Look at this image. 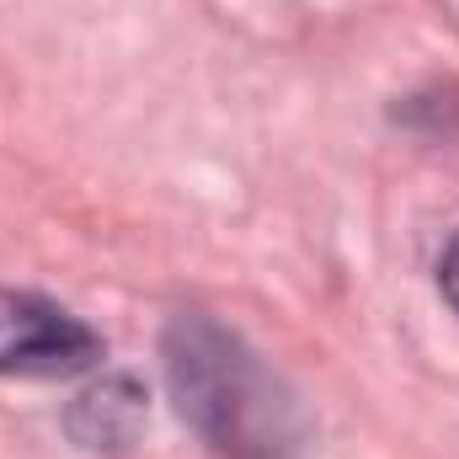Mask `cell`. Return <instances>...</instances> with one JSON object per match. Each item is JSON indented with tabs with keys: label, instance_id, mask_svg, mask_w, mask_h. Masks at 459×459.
I'll return each instance as SVG.
<instances>
[{
	"label": "cell",
	"instance_id": "1",
	"mask_svg": "<svg viewBox=\"0 0 459 459\" xmlns=\"http://www.w3.org/2000/svg\"><path fill=\"white\" fill-rule=\"evenodd\" d=\"M160 352L177 411L220 459H294L305 449V411L283 379L220 321L177 316Z\"/></svg>",
	"mask_w": 459,
	"mask_h": 459
},
{
	"label": "cell",
	"instance_id": "3",
	"mask_svg": "<svg viewBox=\"0 0 459 459\" xmlns=\"http://www.w3.org/2000/svg\"><path fill=\"white\" fill-rule=\"evenodd\" d=\"M144 422V395L134 379H102L70 406V433L86 449H128Z\"/></svg>",
	"mask_w": 459,
	"mask_h": 459
},
{
	"label": "cell",
	"instance_id": "2",
	"mask_svg": "<svg viewBox=\"0 0 459 459\" xmlns=\"http://www.w3.org/2000/svg\"><path fill=\"white\" fill-rule=\"evenodd\" d=\"M97 358H102V337L81 316H70L43 294L0 289V374L59 379L91 368Z\"/></svg>",
	"mask_w": 459,
	"mask_h": 459
},
{
	"label": "cell",
	"instance_id": "4",
	"mask_svg": "<svg viewBox=\"0 0 459 459\" xmlns=\"http://www.w3.org/2000/svg\"><path fill=\"white\" fill-rule=\"evenodd\" d=\"M438 289H444V299L455 305V316H459V230H455V240L444 246V262H438Z\"/></svg>",
	"mask_w": 459,
	"mask_h": 459
}]
</instances>
